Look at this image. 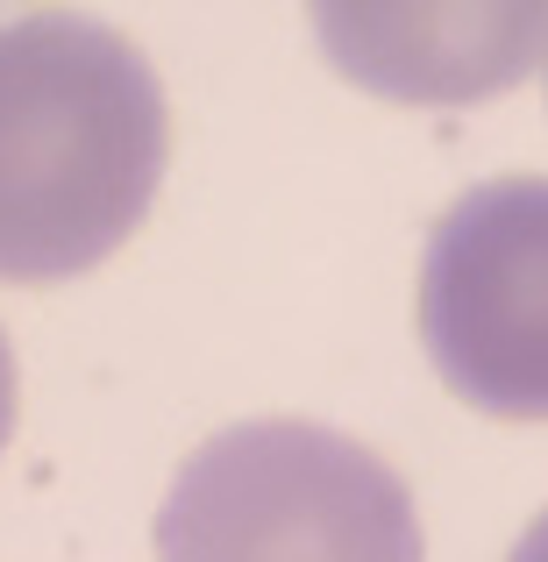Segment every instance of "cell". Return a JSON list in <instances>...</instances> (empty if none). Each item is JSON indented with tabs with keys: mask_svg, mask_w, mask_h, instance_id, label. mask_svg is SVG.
I'll use <instances>...</instances> for the list:
<instances>
[{
	"mask_svg": "<svg viewBox=\"0 0 548 562\" xmlns=\"http://www.w3.org/2000/svg\"><path fill=\"white\" fill-rule=\"evenodd\" d=\"M165 86L122 29L71 8L0 22V285L108 263L165 179Z\"/></svg>",
	"mask_w": 548,
	"mask_h": 562,
	"instance_id": "1",
	"label": "cell"
},
{
	"mask_svg": "<svg viewBox=\"0 0 548 562\" xmlns=\"http://www.w3.org/2000/svg\"><path fill=\"white\" fill-rule=\"evenodd\" d=\"M157 562H421V513L364 441L314 420H243L171 477Z\"/></svg>",
	"mask_w": 548,
	"mask_h": 562,
	"instance_id": "2",
	"label": "cell"
},
{
	"mask_svg": "<svg viewBox=\"0 0 548 562\" xmlns=\"http://www.w3.org/2000/svg\"><path fill=\"white\" fill-rule=\"evenodd\" d=\"M435 378L492 420H548V179L470 186L421 257Z\"/></svg>",
	"mask_w": 548,
	"mask_h": 562,
	"instance_id": "3",
	"label": "cell"
},
{
	"mask_svg": "<svg viewBox=\"0 0 548 562\" xmlns=\"http://www.w3.org/2000/svg\"><path fill=\"white\" fill-rule=\"evenodd\" d=\"M328 65L399 108H478L535 71L548 0H306Z\"/></svg>",
	"mask_w": 548,
	"mask_h": 562,
	"instance_id": "4",
	"label": "cell"
},
{
	"mask_svg": "<svg viewBox=\"0 0 548 562\" xmlns=\"http://www.w3.org/2000/svg\"><path fill=\"white\" fill-rule=\"evenodd\" d=\"M8 435H14V349L0 335V449H8Z\"/></svg>",
	"mask_w": 548,
	"mask_h": 562,
	"instance_id": "5",
	"label": "cell"
},
{
	"mask_svg": "<svg viewBox=\"0 0 548 562\" xmlns=\"http://www.w3.org/2000/svg\"><path fill=\"white\" fill-rule=\"evenodd\" d=\"M506 562H548V513H541V520H527V535L513 541Z\"/></svg>",
	"mask_w": 548,
	"mask_h": 562,
	"instance_id": "6",
	"label": "cell"
}]
</instances>
